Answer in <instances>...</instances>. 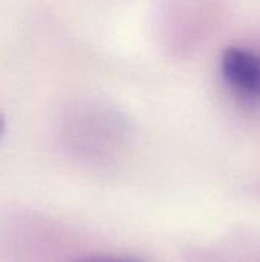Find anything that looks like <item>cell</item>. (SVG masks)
Masks as SVG:
<instances>
[{"label":"cell","instance_id":"6da1fadb","mask_svg":"<svg viewBox=\"0 0 260 262\" xmlns=\"http://www.w3.org/2000/svg\"><path fill=\"white\" fill-rule=\"evenodd\" d=\"M227 83L242 97L260 100V57L251 51L230 48L222 55Z\"/></svg>","mask_w":260,"mask_h":262},{"label":"cell","instance_id":"7a4b0ae2","mask_svg":"<svg viewBox=\"0 0 260 262\" xmlns=\"http://www.w3.org/2000/svg\"><path fill=\"white\" fill-rule=\"evenodd\" d=\"M72 262H136L132 259H124V258H112V256H86L80 258Z\"/></svg>","mask_w":260,"mask_h":262},{"label":"cell","instance_id":"3957f363","mask_svg":"<svg viewBox=\"0 0 260 262\" xmlns=\"http://www.w3.org/2000/svg\"><path fill=\"white\" fill-rule=\"evenodd\" d=\"M2 127H3V123H2V120H0V134H2Z\"/></svg>","mask_w":260,"mask_h":262}]
</instances>
